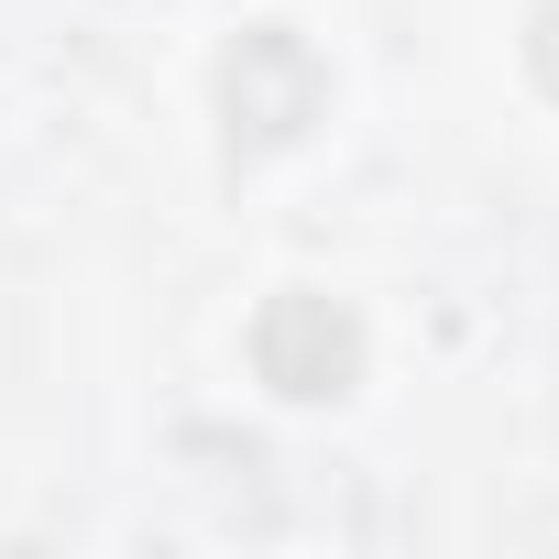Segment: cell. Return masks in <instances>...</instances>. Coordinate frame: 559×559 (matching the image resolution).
Here are the masks:
<instances>
[{
  "label": "cell",
  "instance_id": "1",
  "mask_svg": "<svg viewBox=\"0 0 559 559\" xmlns=\"http://www.w3.org/2000/svg\"><path fill=\"white\" fill-rule=\"evenodd\" d=\"M330 110V67L297 23H252L230 56H219V121H230V154H286L308 121Z\"/></svg>",
  "mask_w": 559,
  "mask_h": 559
},
{
  "label": "cell",
  "instance_id": "2",
  "mask_svg": "<svg viewBox=\"0 0 559 559\" xmlns=\"http://www.w3.org/2000/svg\"><path fill=\"white\" fill-rule=\"evenodd\" d=\"M252 373L286 395V406H341L362 384V319L319 286H286V297H263L252 319Z\"/></svg>",
  "mask_w": 559,
  "mask_h": 559
},
{
  "label": "cell",
  "instance_id": "3",
  "mask_svg": "<svg viewBox=\"0 0 559 559\" xmlns=\"http://www.w3.org/2000/svg\"><path fill=\"white\" fill-rule=\"evenodd\" d=\"M526 67H537V88L559 99V0H537V12H526Z\"/></svg>",
  "mask_w": 559,
  "mask_h": 559
}]
</instances>
